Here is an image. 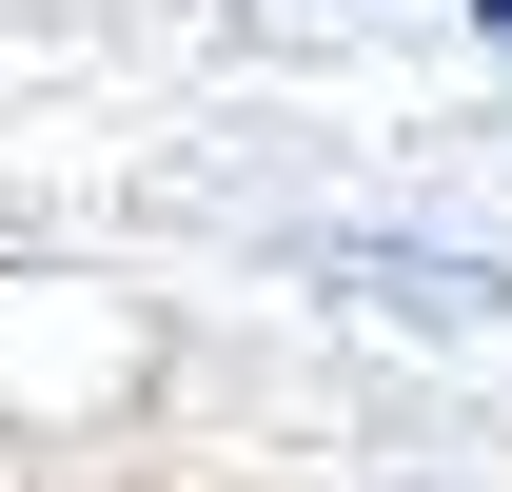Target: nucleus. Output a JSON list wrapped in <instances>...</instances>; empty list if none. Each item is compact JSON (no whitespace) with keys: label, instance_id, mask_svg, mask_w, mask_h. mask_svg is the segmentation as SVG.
Here are the masks:
<instances>
[{"label":"nucleus","instance_id":"f257e3e1","mask_svg":"<svg viewBox=\"0 0 512 492\" xmlns=\"http://www.w3.org/2000/svg\"><path fill=\"white\" fill-rule=\"evenodd\" d=\"M316 276L355 315H434V335H473V315H512L493 256H453V237H316Z\"/></svg>","mask_w":512,"mask_h":492},{"label":"nucleus","instance_id":"f03ea898","mask_svg":"<svg viewBox=\"0 0 512 492\" xmlns=\"http://www.w3.org/2000/svg\"><path fill=\"white\" fill-rule=\"evenodd\" d=\"M453 20H473V40H493V60H512V0H453Z\"/></svg>","mask_w":512,"mask_h":492}]
</instances>
